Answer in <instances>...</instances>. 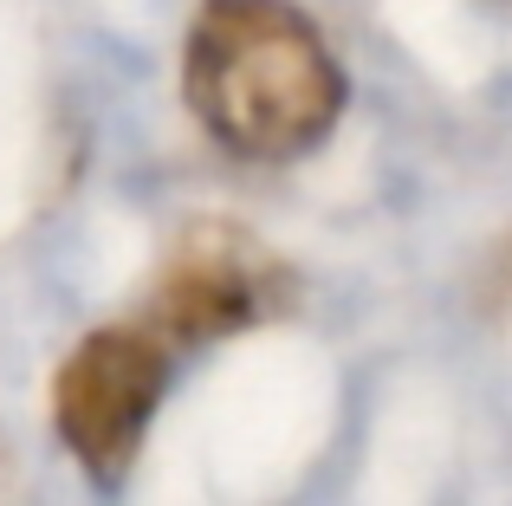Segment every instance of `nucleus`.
Masks as SVG:
<instances>
[{
	"label": "nucleus",
	"mask_w": 512,
	"mask_h": 506,
	"mask_svg": "<svg viewBox=\"0 0 512 506\" xmlns=\"http://www.w3.org/2000/svg\"><path fill=\"white\" fill-rule=\"evenodd\" d=\"M188 111L247 163H292L331 137L344 65L292 0H201L188 33Z\"/></svg>",
	"instance_id": "obj_1"
},
{
	"label": "nucleus",
	"mask_w": 512,
	"mask_h": 506,
	"mask_svg": "<svg viewBox=\"0 0 512 506\" xmlns=\"http://www.w3.org/2000/svg\"><path fill=\"white\" fill-rule=\"evenodd\" d=\"M163 390H169V351L156 331L137 325L91 331L52 377V429L91 481L111 487L137 461Z\"/></svg>",
	"instance_id": "obj_2"
},
{
	"label": "nucleus",
	"mask_w": 512,
	"mask_h": 506,
	"mask_svg": "<svg viewBox=\"0 0 512 506\" xmlns=\"http://www.w3.org/2000/svg\"><path fill=\"white\" fill-rule=\"evenodd\" d=\"M266 305V266L240 260V247L227 234L201 241V253H188L163 286V325L175 338H221L240 331L253 312Z\"/></svg>",
	"instance_id": "obj_3"
}]
</instances>
